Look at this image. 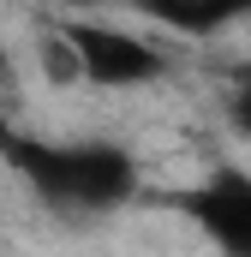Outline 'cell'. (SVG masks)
Here are the masks:
<instances>
[{
    "label": "cell",
    "instance_id": "1",
    "mask_svg": "<svg viewBox=\"0 0 251 257\" xmlns=\"http://www.w3.org/2000/svg\"><path fill=\"white\" fill-rule=\"evenodd\" d=\"M0 156L60 209H114L138 192V168L114 144H42L0 132Z\"/></svg>",
    "mask_w": 251,
    "mask_h": 257
},
{
    "label": "cell",
    "instance_id": "2",
    "mask_svg": "<svg viewBox=\"0 0 251 257\" xmlns=\"http://www.w3.org/2000/svg\"><path fill=\"white\" fill-rule=\"evenodd\" d=\"M66 60L84 84L96 90H138L162 78V48L144 42L126 24H102V18H66Z\"/></svg>",
    "mask_w": 251,
    "mask_h": 257
},
{
    "label": "cell",
    "instance_id": "3",
    "mask_svg": "<svg viewBox=\"0 0 251 257\" xmlns=\"http://www.w3.org/2000/svg\"><path fill=\"white\" fill-rule=\"evenodd\" d=\"M191 221L203 227V239L221 257H251V174L245 168H215L203 186L180 197Z\"/></svg>",
    "mask_w": 251,
    "mask_h": 257
},
{
    "label": "cell",
    "instance_id": "4",
    "mask_svg": "<svg viewBox=\"0 0 251 257\" xmlns=\"http://www.w3.org/2000/svg\"><path fill=\"white\" fill-rule=\"evenodd\" d=\"M126 6H132V12H144L150 24L174 30V36H191V42L221 36L227 24L251 18V0H126Z\"/></svg>",
    "mask_w": 251,
    "mask_h": 257
},
{
    "label": "cell",
    "instance_id": "5",
    "mask_svg": "<svg viewBox=\"0 0 251 257\" xmlns=\"http://www.w3.org/2000/svg\"><path fill=\"white\" fill-rule=\"evenodd\" d=\"M233 126L251 132V72L239 78V90H233Z\"/></svg>",
    "mask_w": 251,
    "mask_h": 257
},
{
    "label": "cell",
    "instance_id": "6",
    "mask_svg": "<svg viewBox=\"0 0 251 257\" xmlns=\"http://www.w3.org/2000/svg\"><path fill=\"white\" fill-rule=\"evenodd\" d=\"M0 84H6V54H0Z\"/></svg>",
    "mask_w": 251,
    "mask_h": 257
}]
</instances>
